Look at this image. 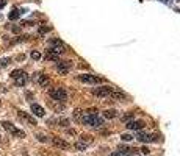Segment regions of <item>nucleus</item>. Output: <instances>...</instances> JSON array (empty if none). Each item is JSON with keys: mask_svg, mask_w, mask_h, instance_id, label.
<instances>
[{"mask_svg": "<svg viewBox=\"0 0 180 156\" xmlns=\"http://www.w3.org/2000/svg\"><path fill=\"white\" fill-rule=\"evenodd\" d=\"M81 122H83L85 125L92 126V128H100L103 125V120L97 114H86V116L81 117Z\"/></svg>", "mask_w": 180, "mask_h": 156, "instance_id": "f257e3e1", "label": "nucleus"}, {"mask_svg": "<svg viewBox=\"0 0 180 156\" xmlns=\"http://www.w3.org/2000/svg\"><path fill=\"white\" fill-rule=\"evenodd\" d=\"M49 95H50L53 100H57V102H66L68 100V92L64 91L63 87H53L49 91Z\"/></svg>", "mask_w": 180, "mask_h": 156, "instance_id": "f03ea898", "label": "nucleus"}, {"mask_svg": "<svg viewBox=\"0 0 180 156\" xmlns=\"http://www.w3.org/2000/svg\"><path fill=\"white\" fill-rule=\"evenodd\" d=\"M77 78H78L80 81H83V83H88V84H96V83H103V81H105L103 78H99V77H96V75H89V74L78 75Z\"/></svg>", "mask_w": 180, "mask_h": 156, "instance_id": "7ed1b4c3", "label": "nucleus"}, {"mask_svg": "<svg viewBox=\"0 0 180 156\" xmlns=\"http://www.w3.org/2000/svg\"><path fill=\"white\" fill-rule=\"evenodd\" d=\"M111 91H113L111 86H100V87L92 89V94H94L96 97H99V98H107L108 95H110Z\"/></svg>", "mask_w": 180, "mask_h": 156, "instance_id": "20e7f679", "label": "nucleus"}, {"mask_svg": "<svg viewBox=\"0 0 180 156\" xmlns=\"http://www.w3.org/2000/svg\"><path fill=\"white\" fill-rule=\"evenodd\" d=\"M57 70L60 75H68L70 70V63L69 61H58L57 63Z\"/></svg>", "mask_w": 180, "mask_h": 156, "instance_id": "39448f33", "label": "nucleus"}, {"mask_svg": "<svg viewBox=\"0 0 180 156\" xmlns=\"http://www.w3.org/2000/svg\"><path fill=\"white\" fill-rule=\"evenodd\" d=\"M139 142H157L158 141V136H150V134H144V133H139L138 136H136Z\"/></svg>", "mask_w": 180, "mask_h": 156, "instance_id": "423d86ee", "label": "nucleus"}, {"mask_svg": "<svg viewBox=\"0 0 180 156\" xmlns=\"http://www.w3.org/2000/svg\"><path fill=\"white\" fill-rule=\"evenodd\" d=\"M52 144H53L55 147L61 148V150H68V148L70 147L69 144H68L66 141H64V139H60V137H53V139H52Z\"/></svg>", "mask_w": 180, "mask_h": 156, "instance_id": "0eeeda50", "label": "nucleus"}, {"mask_svg": "<svg viewBox=\"0 0 180 156\" xmlns=\"http://www.w3.org/2000/svg\"><path fill=\"white\" fill-rule=\"evenodd\" d=\"M125 126H127L128 130H143L144 122L143 120H132V122H127V125Z\"/></svg>", "mask_w": 180, "mask_h": 156, "instance_id": "6e6552de", "label": "nucleus"}, {"mask_svg": "<svg viewBox=\"0 0 180 156\" xmlns=\"http://www.w3.org/2000/svg\"><path fill=\"white\" fill-rule=\"evenodd\" d=\"M19 117H20L22 120H25L27 124H30L31 126H35V125H36V120H35V119H33V117H31L30 114L24 113V111H19Z\"/></svg>", "mask_w": 180, "mask_h": 156, "instance_id": "1a4fd4ad", "label": "nucleus"}, {"mask_svg": "<svg viewBox=\"0 0 180 156\" xmlns=\"http://www.w3.org/2000/svg\"><path fill=\"white\" fill-rule=\"evenodd\" d=\"M108 97H110L111 100H118V102H122V100H125V94L121 92V91H114V89H113Z\"/></svg>", "mask_w": 180, "mask_h": 156, "instance_id": "9d476101", "label": "nucleus"}, {"mask_svg": "<svg viewBox=\"0 0 180 156\" xmlns=\"http://www.w3.org/2000/svg\"><path fill=\"white\" fill-rule=\"evenodd\" d=\"M31 113H33L36 117H42L46 114V111H44V108L42 106H39V105H36V103H33L31 105Z\"/></svg>", "mask_w": 180, "mask_h": 156, "instance_id": "9b49d317", "label": "nucleus"}, {"mask_svg": "<svg viewBox=\"0 0 180 156\" xmlns=\"http://www.w3.org/2000/svg\"><path fill=\"white\" fill-rule=\"evenodd\" d=\"M38 84H39L41 87H47L49 84H50V78H49L47 75H39L38 77Z\"/></svg>", "mask_w": 180, "mask_h": 156, "instance_id": "f8f14e48", "label": "nucleus"}, {"mask_svg": "<svg viewBox=\"0 0 180 156\" xmlns=\"http://www.w3.org/2000/svg\"><path fill=\"white\" fill-rule=\"evenodd\" d=\"M14 81H16V84H17V86H25L27 81H28V75L24 72L22 75H19L17 78H14Z\"/></svg>", "mask_w": 180, "mask_h": 156, "instance_id": "ddd939ff", "label": "nucleus"}, {"mask_svg": "<svg viewBox=\"0 0 180 156\" xmlns=\"http://www.w3.org/2000/svg\"><path fill=\"white\" fill-rule=\"evenodd\" d=\"M103 117L105 119H114V117H118V111L116 109H105L103 111Z\"/></svg>", "mask_w": 180, "mask_h": 156, "instance_id": "4468645a", "label": "nucleus"}, {"mask_svg": "<svg viewBox=\"0 0 180 156\" xmlns=\"http://www.w3.org/2000/svg\"><path fill=\"white\" fill-rule=\"evenodd\" d=\"M2 126H3L7 131H9V133H13V131L16 130V126L11 124V122H2Z\"/></svg>", "mask_w": 180, "mask_h": 156, "instance_id": "2eb2a0df", "label": "nucleus"}, {"mask_svg": "<svg viewBox=\"0 0 180 156\" xmlns=\"http://www.w3.org/2000/svg\"><path fill=\"white\" fill-rule=\"evenodd\" d=\"M58 56H60V55L52 53L50 50H47V53H46V59H49V61H58Z\"/></svg>", "mask_w": 180, "mask_h": 156, "instance_id": "dca6fc26", "label": "nucleus"}, {"mask_svg": "<svg viewBox=\"0 0 180 156\" xmlns=\"http://www.w3.org/2000/svg\"><path fill=\"white\" fill-rule=\"evenodd\" d=\"M86 147H88V144H85L83 141H78L77 144H75V148H77L78 152H83V150H86Z\"/></svg>", "mask_w": 180, "mask_h": 156, "instance_id": "f3484780", "label": "nucleus"}, {"mask_svg": "<svg viewBox=\"0 0 180 156\" xmlns=\"http://www.w3.org/2000/svg\"><path fill=\"white\" fill-rule=\"evenodd\" d=\"M19 16H20V13H19V9H13L11 13H9V16H8V17H9V20H14V19H17Z\"/></svg>", "mask_w": 180, "mask_h": 156, "instance_id": "a211bd4d", "label": "nucleus"}, {"mask_svg": "<svg viewBox=\"0 0 180 156\" xmlns=\"http://www.w3.org/2000/svg\"><path fill=\"white\" fill-rule=\"evenodd\" d=\"M13 136H16V137H19V139H24L25 137V133L24 131H20V130H17V128H16V130L11 133Z\"/></svg>", "mask_w": 180, "mask_h": 156, "instance_id": "6ab92c4d", "label": "nucleus"}, {"mask_svg": "<svg viewBox=\"0 0 180 156\" xmlns=\"http://www.w3.org/2000/svg\"><path fill=\"white\" fill-rule=\"evenodd\" d=\"M9 63H11V59H9V58H2V59H0V69L9 66Z\"/></svg>", "mask_w": 180, "mask_h": 156, "instance_id": "aec40b11", "label": "nucleus"}, {"mask_svg": "<svg viewBox=\"0 0 180 156\" xmlns=\"http://www.w3.org/2000/svg\"><path fill=\"white\" fill-rule=\"evenodd\" d=\"M22 74H24V70H20V69H17V70H13V72H11V78L14 80V78H17L19 75H22Z\"/></svg>", "mask_w": 180, "mask_h": 156, "instance_id": "412c9836", "label": "nucleus"}, {"mask_svg": "<svg viewBox=\"0 0 180 156\" xmlns=\"http://www.w3.org/2000/svg\"><path fill=\"white\" fill-rule=\"evenodd\" d=\"M31 58H33L35 61L41 59V53H39V52H36V50H33V52H31Z\"/></svg>", "mask_w": 180, "mask_h": 156, "instance_id": "4be33fe9", "label": "nucleus"}, {"mask_svg": "<svg viewBox=\"0 0 180 156\" xmlns=\"http://www.w3.org/2000/svg\"><path fill=\"white\" fill-rule=\"evenodd\" d=\"M50 30H52L50 27H42V28H39V35H44V33L50 31Z\"/></svg>", "mask_w": 180, "mask_h": 156, "instance_id": "5701e85b", "label": "nucleus"}, {"mask_svg": "<svg viewBox=\"0 0 180 156\" xmlns=\"http://www.w3.org/2000/svg\"><path fill=\"white\" fill-rule=\"evenodd\" d=\"M121 139H122V141H125V142H127V141H132V139H133V136H130V134H122V136H121Z\"/></svg>", "mask_w": 180, "mask_h": 156, "instance_id": "b1692460", "label": "nucleus"}, {"mask_svg": "<svg viewBox=\"0 0 180 156\" xmlns=\"http://www.w3.org/2000/svg\"><path fill=\"white\" fill-rule=\"evenodd\" d=\"M81 141H83L85 144H91V137L89 136H81Z\"/></svg>", "mask_w": 180, "mask_h": 156, "instance_id": "393cba45", "label": "nucleus"}, {"mask_svg": "<svg viewBox=\"0 0 180 156\" xmlns=\"http://www.w3.org/2000/svg\"><path fill=\"white\" fill-rule=\"evenodd\" d=\"M38 141H39V142H46L47 137H46L44 134H38Z\"/></svg>", "mask_w": 180, "mask_h": 156, "instance_id": "a878e982", "label": "nucleus"}, {"mask_svg": "<svg viewBox=\"0 0 180 156\" xmlns=\"http://www.w3.org/2000/svg\"><path fill=\"white\" fill-rule=\"evenodd\" d=\"M132 117H133V113H128L127 116H124L122 119H124V120H128V119H132Z\"/></svg>", "mask_w": 180, "mask_h": 156, "instance_id": "bb28decb", "label": "nucleus"}, {"mask_svg": "<svg viewBox=\"0 0 180 156\" xmlns=\"http://www.w3.org/2000/svg\"><path fill=\"white\" fill-rule=\"evenodd\" d=\"M60 124H61L63 126H68V124H69V120H66V119H63L61 122H60Z\"/></svg>", "mask_w": 180, "mask_h": 156, "instance_id": "cd10ccee", "label": "nucleus"}, {"mask_svg": "<svg viewBox=\"0 0 180 156\" xmlns=\"http://www.w3.org/2000/svg\"><path fill=\"white\" fill-rule=\"evenodd\" d=\"M133 150H135V148H133ZM133 150H132V152H130V153H128L127 156H139V153H136V152H133Z\"/></svg>", "mask_w": 180, "mask_h": 156, "instance_id": "c85d7f7f", "label": "nucleus"}, {"mask_svg": "<svg viewBox=\"0 0 180 156\" xmlns=\"http://www.w3.org/2000/svg\"><path fill=\"white\" fill-rule=\"evenodd\" d=\"M7 5V0H0V8H3Z\"/></svg>", "mask_w": 180, "mask_h": 156, "instance_id": "c756f323", "label": "nucleus"}, {"mask_svg": "<svg viewBox=\"0 0 180 156\" xmlns=\"http://www.w3.org/2000/svg\"><path fill=\"white\" fill-rule=\"evenodd\" d=\"M141 152H143L144 155H147V153H149V148H147V147H144V148H141Z\"/></svg>", "mask_w": 180, "mask_h": 156, "instance_id": "7c9ffc66", "label": "nucleus"}, {"mask_svg": "<svg viewBox=\"0 0 180 156\" xmlns=\"http://www.w3.org/2000/svg\"><path fill=\"white\" fill-rule=\"evenodd\" d=\"M13 31H14V33H19L20 28H19V27H13Z\"/></svg>", "mask_w": 180, "mask_h": 156, "instance_id": "2f4dec72", "label": "nucleus"}, {"mask_svg": "<svg viewBox=\"0 0 180 156\" xmlns=\"http://www.w3.org/2000/svg\"><path fill=\"white\" fill-rule=\"evenodd\" d=\"M108 156H119V153H118V152H114V153H111V155H108Z\"/></svg>", "mask_w": 180, "mask_h": 156, "instance_id": "473e14b6", "label": "nucleus"}, {"mask_svg": "<svg viewBox=\"0 0 180 156\" xmlns=\"http://www.w3.org/2000/svg\"><path fill=\"white\" fill-rule=\"evenodd\" d=\"M0 141H2V137H0Z\"/></svg>", "mask_w": 180, "mask_h": 156, "instance_id": "72a5a7b5", "label": "nucleus"}, {"mask_svg": "<svg viewBox=\"0 0 180 156\" xmlns=\"http://www.w3.org/2000/svg\"><path fill=\"white\" fill-rule=\"evenodd\" d=\"M0 105H2V102H0Z\"/></svg>", "mask_w": 180, "mask_h": 156, "instance_id": "f704fd0d", "label": "nucleus"}]
</instances>
